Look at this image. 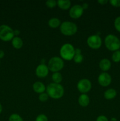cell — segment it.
I'll return each mask as SVG.
<instances>
[{
  "mask_svg": "<svg viewBox=\"0 0 120 121\" xmlns=\"http://www.w3.org/2000/svg\"><path fill=\"white\" fill-rule=\"evenodd\" d=\"M46 93L54 99H59L64 95V88L61 84L51 83L46 87Z\"/></svg>",
  "mask_w": 120,
  "mask_h": 121,
  "instance_id": "1",
  "label": "cell"
},
{
  "mask_svg": "<svg viewBox=\"0 0 120 121\" xmlns=\"http://www.w3.org/2000/svg\"><path fill=\"white\" fill-rule=\"evenodd\" d=\"M104 43L106 48L111 52H114L120 48V40L114 34L107 35L105 38Z\"/></svg>",
  "mask_w": 120,
  "mask_h": 121,
  "instance_id": "2",
  "label": "cell"
},
{
  "mask_svg": "<svg viewBox=\"0 0 120 121\" xmlns=\"http://www.w3.org/2000/svg\"><path fill=\"white\" fill-rule=\"evenodd\" d=\"M75 48L70 43H65L61 46L60 50L61 58L62 60L70 61L73 60L75 56Z\"/></svg>",
  "mask_w": 120,
  "mask_h": 121,
  "instance_id": "3",
  "label": "cell"
},
{
  "mask_svg": "<svg viewBox=\"0 0 120 121\" xmlns=\"http://www.w3.org/2000/svg\"><path fill=\"white\" fill-rule=\"evenodd\" d=\"M61 33L65 36H72L76 33L78 27L76 24L72 21H66L62 22L60 27Z\"/></svg>",
  "mask_w": 120,
  "mask_h": 121,
  "instance_id": "4",
  "label": "cell"
},
{
  "mask_svg": "<svg viewBox=\"0 0 120 121\" xmlns=\"http://www.w3.org/2000/svg\"><path fill=\"white\" fill-rule=\"evenodd\" d=\"M47 66L51 72H60L64 67V61L60 57L54 56L49 59Z\"/></svg>",
  "mask_w": 120,
  "mask_h": 121,
  "instance_id": "5",
  "label": "cell"
},
{
  "mask_svg": "<svg viewBox=\"0 0 120 121\" xmlns=\"http://www.w3.org/2000/svg\"><path fill=\"white\" fill-rule=\"evenodd\" d=\"M14 37V30L11 27L5 24L0 26V40L3 41H9Z\"/></svg>",
  "mask_w": 120,
  "mask_h": 121,
  "instance_id": "6",
  "label": "cell"
},
{
  "mask_svg": "<svg viewBox=\"0 0 120 121\" xmlns=\"http://www.w3.org/2000/svg\"><path fill=\"white\" fill-rule=\"evenodd\" d=\"M87 43L91 48L97 50L102 46V39L98 34L91 35L87 39Z\"/></svg>",
  "mask_w": 120,
  "mask_h": 121,
  "instance_id": "7",
  "label": "cell"
},
{
  "mask_svg": "<svg viewBox=\"0 0 120 121\" xmlns=\"http://www.w3.org/2000/svg\"><path fill=\"white\" fill-rule=\"evenodd\" d=\"M76 87L80 93L82 94H87V93L89 92L91 89V82L88 79H82L78 82Z\"/></svg>",
  "mask_w": 120,
  "mask_h": 121,
  "instance_id": "8",
  "label": "cell"
},
{
  "mask_svg": "<svg viewBox=\"0 0 120 121\" xmlns=\"http://www.w3.org/2000/svg\"><path fill=\"white\" fill-rule=\"evenodd\" d=\"M98 82L102 87H107L112 82V78L107 72H102L98 77Z\"/></svg>",
  "mask_w": 120,
  "mask_h": 121,
  "instance_id": "9",
  "label": "cell"
},
{
  "mask_svg": "<svg viewBox=\"0 0 120 121\" xmlns=\"http://www.w3.org/2000/svg\"><path fill=\"white\" fill-rule=\"evenodd\" d=\"M84 13V9L81 5L76 4L71 7L69 9V15L73 19H78L81 17Z\"/></svg>",
  "mask_w": 120,
  "mask_h": 121,
  "instance_id": "10",
  "label": "cell"
},
{
  "mask_svg": "<svg viewBox=\"0 0 120 121\" xmlns=\"http://www.w3.org/2000/svg\"><path fill=\"white\" fill-rule=\"evenodd\" d=\"M49 69L48 66L44 63H41L36 67L35 69V74L40 78H46L49 73Z\"/></svg>",
  "mask_w": 120,
  "mask_h": 121,
  "instance_id": "11",
  "label": "cell"
},
{
  "mask_svg": "<svg viewBox=\"0 0 120 121\" xmlns=\"http://www.w3.org/2000/svg\"><path fill=\"white\" fill-rule=\"evenodd\" d=\"M99 67L103 72H107L111 67V62L108 59H103L100 60Z\"/></svg>",
  "mask_w": 120,
  "mask_h": 121,
  "instance_id": "12",
  "label": "cell"
},
{
  "mask_svg": "<svg viewBox=\"0 0 120 121\" xmlns=\"http://www.w3.org/2000/svg\"><path fill=\"white\" fill-rule=\"evenodd\" d=\"M32 89L35 93H39V94L44 93L46 91V86L43 83L40 81L35 82L33 84Z\"/></svg>",
  "mask_w": 120,
  "mask_h": 121,
  "instance_id": "13",
  "label": "cell"
},
{
  "mask_svg": "<svg viewBox=\"0 0 120 121\" xmlns=\"http://www.w3.org/2000/svg\"><path fill=\"white\" fill-rule=\"evenodd\" d=\"M89 101H90L89 97L87 94H81L78 99L79 105L82 107H87V106H88Z\"/></svg>",
  "mask_w": 120,
  "mask_h": 121,
  "instance_id": "14",
  "label": "cell"
},
{
  "mask_svg": "<svg viewBox=\"0 0 120 121\" xmlns=\"http://www.w3.org/2000/svg\"><path fill=\"white\" fill-rule=\"evenodd\" d=\"M116 95H117V92L116 90L110 88L105 91L104 93V97L107 100H112L116 96Z\"/></svg>",
  "mask_w": 120,
  "mask_h": 121,
  "instance_id": "15",
  "label": "cell"
},
{
  "mask_svg": "<svg viewBox=\"0 0 120 121\" xmlns=\"http://www.w3.org/2000/svg\"><path fill=\"white\" fill-rule=\"evenodd\" d=\"M12 46L15 49H20L23 46V41L18 36H15L11 40Z\"/></svg>",
  "mask_w": 120,
  "mask_h": 121,
  "instance_id": "16",
  "label": "cell"
},
{
  "mask_svg": "<svg viewBox=\"0 0 120 121\" xmlns=\"http://www.w3.org/2000/svg\"><path fill=\"white\" fill-rule=\"evenodd\" d=\"M71 2L69 0H58L57 1V6L62 10H67L71 7Z\"/></svg>",
  "mask_w": 120,
  "mask_h": 121,
  "instance_id": "17",
  "label": "cell"
},
{
  "mask_svg": "<svg viewBox=\"0 0 120 121\" xmlns=\"http://www.w3.org/2000/svg\"><path fill=\"white\" fill-rule=\"evenodd\" d=\"M48 24L49 27L52 28H56L60 27L61 24V22L59 18L56 17L51 18L49 20L48 22Z\"/></svg>",
  "mask_w": 120,
  "mask_h": 121,
  "instance_id": "18",
  "label": "cell"
},
{
  "mask_svg": "<svg viewBox=\"0 0 120 121\" xmlns=\"http://www.w3.org/2000/svg\"><path fill=\"white\" fill-rule=\"evenodd\" d=\"M52 80L53 83L60 84L62 80V74L60 72L53 73L52 75Z\"/></svg>",
  "mask_w": 120,
  "mask_h": 121,
  "instance_id": "19",
  "label": "cell"
},
{
  "mask_svg": "<svg viewBox=\"0 0 120 121\" xmlns=\"http://www.w3.org/2000/svg\"><path fill=\"white\" fill-rule=\"evenodd\" d=\"M112 60L114 63L120 62V50L115 51L112 54Z\"/></svg>",
  "mask_w": 120,
  "mask_h": 121,
  "instance_id": "20",
  "label": "cell"
},
{
  "mask_svg": "<svg viewBox=\"0 0 120 121\" xmlns=\"http://www.w3.org/2000/svg\"><path fill=\"white\" fill-rule=\"evenodd\" d=\"M8 121H24L22 117L17 113H12L11 115L8 119Z\"/></svg>",
  "mask_w": 120,
  "mask_h": 121,
  "instance_id": "21",
  "label": "cell"
},
{
  "mask_svg": "<svg viewBox=\"0 0 120 121\" xmlns=\"http://www.w3.org/2000/svg\"><path fill=\"white\" fill-rule=\"evenodd\" d=\"M73 60L76 63H81L84 60V56L82 54H76L74 56Z\"/></svg>",
  "mask_w": 120,
  "mask_h": 121,
  "instance_id": "22",
  "label": "cell"
},
{
  "mask_svg": "<svg viewBox=\"0 0 120 121\" xmlns=\"http://www.w3.org/2000/svg\"><path fill=\"white\" fill-rule=\"evenodd\" d=\"M45 5L49 8H53L57 5V1L55 0H48L46 1Z\"/></svg>",
  "mask_w": 120,
  "mask_h": 121,
  "instance_id": "23",
  "label": "cell"
},
{
  "mask_svg": "<svg viewBox=\"0 0 120 121\" xmlns=\"http://www.w3.org/2000/svg\"><path fill=\"white\" fill-rule=\"evenodd\" d=\"M48 98H49V96L46 92H44V93L39 95L38 99L40 101L42 102H45L47 101L48 100Z\"/></svg>",
  "mask_w": 120,
  "mask_h": 121,
  "instance_id": "24",
  "label": "cell"
},
{
  "mask_svg": "<svg viewBox=\"0 0 120 121\" xmlns=\"http://www.w3.org/2000/svg\"><path fill=\"white\" fill-rule=\"evenodd\" d=\"M114 27L117 31L120 33V16L117 17L114 20Z\"/></svg>",
  "mask_w": 120,
  "mask_h": 121,
  "instance_id": "25",
  "label": "cell"
},
{
  "mask_svg": "<svg viewBox=\"0 0 120 121\" xmlns=\"http://www.w3.org/2000/svg\"><path fill=\"white\" fill-rule=\"evenodd\" d=\"M35 121H48V119L45 115L41 113L36 117Z\"/></svg>",
  "mask_w": 120,
  "mask_h": 121,
  "instance_id": "26",
  "label": "cell"
},
{
  "mask_svg": "<svg viewBox=\"0 0 120 121\" xmlns=\"http://www.w3.org/2000/svg\"><path fill=\"white\" fill-rule=\"evenodd\" d=\"M109 2L112 7H120V0H110Z\"/></svg>",
  "mask_w": 120,
  "mask_h": 121,
  "instance_id": "27",
  "label": "cell"
},
{
  "mask_svg": "<svg viewBox=\"0 0 120 121\" xmlns=\"http://www.w3.org/2000/svg\"><path fill=\"white\" fill-rule=\"evenodd\" d=\"M96 121H108V119L105 115H100L97 117Z\"/></svg>",
  "mask_w": 120,
  "mask_h": 121,
  "instance_id": "28",
  "label": "cell"
},
{
  "mask_svg": "<svg viewBox=\"0 0 120 121\" xmlns=\"http://www.w3.org/2000/svg\"><path fill=\"white\" fill-rule=\"evenodd\" d=\"M98 2L99 4H100L101 5H104L107 4L108 2V0H99L98 1Z\"/></svg>",
  "mask_w": 120,
  "mask_h": 121,
  "instance_id": "29",
  "label": "cell"
},
{
  "mask_svg": "<svg viewBox=\"0 0 120 121\" xmlns=\"http://www.w3.org/2000/svg\"><path fill=\"white\" fill-rule=\"evenodd\" d=\"M81 7H82V8H83V9L84 10V9H86L88 8V4L87 3H86V2H84V3L83 4L81 5Z\"/></svg>",
  "mask_w": 120,
  "mask_h": 121,
  "instance_id": "30",
  "label": "cell"
},
{
  "mask_svg": "<svg viewBox=\"0 0 120 121\" xmlns=\"http://www.w3.org/2000/svg\"><path fill=\"white\" fill-rule=\"evenodd\" d=\"M5 55V53L3 50H0V59H2V58L4 57Z\"/></svg>",
  "mask_w": 120,
  "mask_h": 121,
  "instance_id": "31",
  "label": "cell"
},
{
  "mask_svg": "<svg viewBox=\"0 0 120 121\" xmlns=\"http://www.w3.org/2000/svg\"><path fill=\"white\" fill-rule=\"evenodd\" d=\"M81 50L80 49V48H75V54H82L81 53Z\"/></svg>",
  "mask_w": 120,
  "mask_h": 121,
  "instance_id": "32",
  "label": "cell"
},
{
  "mask_svg": "<svg viewBox=\"0 0 120 121\" xmlns=\"http://www.w3.org/2000/svg\"><path fill=\"white\" fill-rule=\"evenodd\" d=\"M14 35H15V36H18V35L20 34V31L19 30H14Z\"/></svg>",
  "mask_w": 120,
  "mask_h": 121,
  "instance_id": "33",
  "label": "cell"
},
{
  "mask_svg": "<svg viewBox=\"0 0 120 121\" xmlns=\"http://www.w3.org/2000/svg\"><path fill=\"white\" fill-rule=\"evenodd\" d=\"M2 111V105L1 104V103H0V114L1 113Z\"/></svg>",
  "mask_w": 120,
  "mask_h": 121,
  "instance_id": "34",
  "label": "cell"
},
{
  "mask_svg": "<svg viewBox=\"0 0 120 121\" xmlns=\"http://www.w3.org/2000/svg\"><path fill=\"white\" fill-rule=\"evenodd\" d=\"M0 65H1V61H0Z\"/></svg>",
  "mask_w": 120,
  "mask_h": 121,
  "instance_id": "35",
  "label": "cell"
}]
</instances>
